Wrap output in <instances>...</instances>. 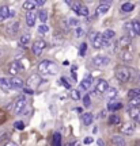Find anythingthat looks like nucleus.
Here are the masks:
<instances>
[{"label": "nucleus", "instance_id": "nucleus-52", "mask_svg": "<svg viewBox=\"0 0 140 146\" xmlns=\"http://www.w3.org/2000/svg\"><path fill=\"white\" fill-rule=\"evenodd\" d=\"M98 145L104 146V145H105V143H104V141H102V139H98Z\"/></svg>", "mask_w": 140, "mask_h": 146}, {"label": "nucleus", "instance_id": "nucleus-40", "mask_svg": "<svg viewBox=\"0 0 140 146\" xmlns=\"http://www.w3.org/2000/svg\"><path fill=\"white\" fill-rule=\"evenodd\" d=\"M38 31L41 33V34H46V33L49 31V27H48L46 25H41V26L38 27Z\"/></svg>", "mask_w": 140, "mask_h": 146}, {"label": "nucleus", "instance_id": "nucleus-26", "mask_svg": "<svg viewBox=\"0 0 140 146\" xmlns=\"http://www.w3.org/2000/svg\"><path fill=\"white\" fill-rule=\"evenodd\" d=\"M37 7V3L36 1H31V0H27V1H23V10L26 11H34V8Z\"/></svg>", "mask_w": 140, "mask_h": 146}, {"label": "nucleus", "instance_id": "nucleus-8", "mask_svg": "<svg viewBox=\"0 0 140 146\" xmlns=\"http://www.w3.org/2000/svg\"><path fill=\"white\" fill-rule=\"evenodd\" d=\"M72 10L75 11L79 16H88V14H90L88 7H86V5H83V4H73Z\"/></svg>", "mask_w": 140, "mask_h": 146}, {"label": "nucleus", "instance_id": "nucleus-21", "mask_svg": "<svg viewBox=\"0 0 140 146\" xmlns=\"http://www.w3.org/2000/svg\"><path fill=\"white\" fill-rule=\"evenodd\" d=\"M112 142L116 146H127V142H125L124 137H121V135H113L112 137Z\"/></svg>", "mask_w": 140, "mask_h": 146}, {"label": "nucleus", "instance_id": "nucleus-45", "mask_svg": "<svg viewBox=\"0 0 140 146\" xmlns=\"http://www.w3.org/2000/svg\"><path fill=\"white\" fill-rule=\"evenodd\" d=\"M86 47H87L86 43H82V45H80V56H84V53H86Z\"/></svg>", "mask_w": 140, "mask_h": 146}, {"label": "nucleus", "instance_id": "nucleus-9", "mask_svg": "<svg viewBox=\"0 0 140 146\" xmlns=\"http://www.w3.org/2000/svg\"><path fill=\"white\" fill-rule=\"evenodd\" d=\"M136 130V126L133 122H128V123H125L122 127H121V133L124 134V135H132Z\"/></svg>", "mask_w": 140, "mask_h": 146}, {"label": "nucleus", "instance_id": "nucleus-47", "mask_svg": "<svg viewBox=\"0 0 140 146\" xmlns=\"http://www.w3.org/2000/svg\"><path fill=\"white\" fill-rule=\"evenodd\" d=\"M93 142H94V139L91 138V137H88V138L84 139V143H86V145H90V143H93Z\"/></svg>", "mask_w": 140, "mask_h": 146}, {"label": "nucleus", "instance_id": "nucleus-25", "mask_svg": "<svg viewBox=\"0 0 140 146\" xmlns=\"http://www.w3.org/2000/svg\"><path fill=\"white\" fill-rule=\"evenodd\" d=\"M133 10H135V4H133V3L127 1V3H122V4H121V11H122V12H132Z\"/></svg>", "mask_w": 140, "mask_h": 146}, {"label": "nucleus", "instance_id": "nucleus-41", "mask_svg": "<svg viewBox=\"0 0 140 146\" xmlns=\"http://www.w3.org/2000/svg\"><path fill=\"white\" fill-rule=\"evenodd\" d=\"M98 34H99V33H97V31H93V33H90V35H88V38H90V41L93 42L94 39H95V38L98 36Z\"/></svg>", "mask_w": 140, "mask_h": 146}, {"label": "nucleus", "instance_id": "nucleus-17", "mask_svg": "<svg viewBox=\"0 0 140 146\" xmlns=\"http://www.w3.org/2000/svg\"><path fill=\"white\" fill-rule=\"evenodd\" d=\"M117 95H118V94H117V89L113 88V87H109V89L105 92V98L112 102L113 99H116V98H117Z\"/></svg>", "mask_w": 140, "mask_h": 146}, {"label": "nucleus", "instance_id": "nucleus-36", "mask_svg": "<svg viewBox=\"0 0 140 146\" xmlns=\"http://www.w3.org/2000/svg\"><path fill=\"white\" fill-rule=\"evenodd\" d=\"M75 35L78 36V38H80V36L84 35V27L83 26H78L76 29H75Z\"/></svg>", "mask_w": 140, "mask_h": 146}, {"label": "nucleus", "instance_id": "nucleus-50", "mask_svg": "<svg viewBox=\"0 0 140 146\" xmlns=\"http://www.w3.org/2000/svg\"><path fill=\"white\" fill-rule=\"evenodd\" d=\"M37 3V5H44L45 4V1H44V0H38V1H36Z\"/></svg>", "mask_w": 140, "mask_h": 146}, {"label": "nucleus", "instance_id": "nucleus-6", "mask_svg": "<svg viewBox=\"0 0 140 146\" xmlns=\"http://www.w3.org/2000/svg\"><path fill=\"white\" fill-rule=\"evenodd\" d=\"M45 46H46V43H45L44 39H37L33 43V53H34V56H41L42 52L45 50Z\"/></svg>", "mask_w": 140, "mask_h": 146}, {"label": "nucleus", "instance_id": "nucleus-11", "mask_svg": "<svg viewBox=\"0 0 140 146\" xmlns=\"http://www.w3.org/2000/svg\"><path fill=\"white\" fill-rule=\"evenodd\" d=\"M91 85H93V77H91V76H86V77L82 80V83H80V89L88 91V89L91 88Z\"/></svg>", "mask_w": 140, "mask_h": 146}, {"label": "nucleus", "instance_id": "nucleus-34", "mask_svg": "<svg viewBox=\"0 0 140 146\" xmlns=\"http://www.w3.org/2000/svg\"><path fill=\"white\" fill-rule=\"evenodd\" d=\"M53 146H61V135L59 133L53 135Z\"/></svg>", "mask_w": 140, "mask_h": 146}, {"label": "nucleus", "instance_id": "nucleus-30", "mask_svg": "<svg viewBox=\"0 0 140 146\" xmlns=\"http://www.w3.org/2000/svg\"><path fill=\"white\" fill-rule=\"evenodd\" d=\"M124 29L128 31V34H129V38L131 36H135L136 34H135V31H133V27H132V22H127L125 23V26H124Z\"/></svg>", "mask_w": 140, "mask_h": 146}, {"label": "nucleus", "instance_id": "nucleus-20", "mask_svg": "<svg viewBox=\"0 0 140 146\" xmlns=\"http://www.w3.org/2000/svg\"><path fill=\"white\" fill-rule=\"evenodd\" d=\"M91 43H93V47H94V49H97V50H98V49H102V47H104V39H102V34H98V36H97V38H95V39H94Z\"/></svg>", "mask_w": 140, "mask_h": 146}, {"label": "nucleus", "instance_id": "nucleus-5", "mask_svg": "<svg viewBox=\"0 0 140 146\" xmlns=\"http://www.w3.org/2000/svg\"><path fill=\"white\" fill-rule=\"evenodd\" d=\"M110 62V58L106 57V56H95L93 58V65L98 66V68H104V66H108Z\"/></svg>", "mask_w": 140, "mask_h": 146}, {"label": "nucleus", "instance_id": "nucleus-23", "mask_svg": "<svg viewBox=\"0 0 140 146\" xmlns=\"http://www.w3.org/2000/svg\"><path fill=\"white\" fill-rule=\"evenodd\" d=\"M21 72V68H19V64H18V61H15V62H12L10 65V73L12 74V77H16V74Z\"/></svg>", "mask_w": 140, "mask_h": 146}, {"label": "nucleus", "instance_id": "nucleus-12", "mask_svg": "<svg viewBox=\"0 0 140 146\" xmlns=\"http://www.w3.org/2000/svg\"><path fill=\"white\" fill-rule=\"evenodd\" d=\"M36 12L34 11H30V12H27L26 15V25L29 27H34V25H36Z\"/></svg>", "mask_w": 140, "mask_h": 146}, {"label": "nucleus", "instance_id": "nucleus-33", "mask_svg": "<svg viewBox=\"0 0 140 146\" xmlns=\"http://www.w3.org/2000/svg\"><path fill=\"white\" fill-rule=\"evenodd\" d=\"M132 27L136 35H140V21H132Z\"/></svg>", "mask_w": 140, "mask_h": 146}, {"label": "nucleus", "instance_id": "nucleus-39", "mask_svg": "<svg viewBox=\"0 0 140 146\" xmlns=\"http://www.w3.org/2000/svg\"><path fill=\"white\" fill-rule=\"evenodd\" d=\"M91 104V99H90V95H84V98H83V106L84 107H88V106Z\"/></svg>", "mask_w": 140, "mask_h": 146}, {"label": "nucleus", "instance_id": "nucleus-51", "mask_svg": "<svg viewBox=\"0 0 140 146\" xmlns=\"http://www.w3.org/2000/svg\"><path fill=\"white\" fill-rule=\"evenodd\" d=\"M15 15V11L14 10H10V16H14Z\"/></svg>", "mask_w": 140, "mask_h": 146}, {"label": "nucleus", "instance_id": "nucleus-38", "mask_svg": "<svg viewBox=\"0 0 140 146\" xmlns=\"http://www.w3.org/2000/svg\"><path fill=\"white\" fill-rule=\"evenodd\" d=\"M14 126H15L16 130H23V129H25V123H23L22 120H16L15 123H14Z\"/></svg>", "mask_w": 140, "mask_h": 146}, {"label": "nucleus", "instance_id": "nucleus-32", "mask_svg": "<svg viewBox=\"0 0 140 146\" xmlns=\"http://www.w3.org/2000/svg\"><path fill=\"white\" fill-rule=\"evenodd\" d=\"M38 19L41 21L42 25H45V22L48 21V14H46V11L45 10H41L40 12H38Z\"/></svg>", "mask_w": 140, "mask_h": 146}, {"label": "nucleus", "instance_id": "nucleus-48", "mask_svg": "<svg viewBox=\"0 0 140 146\" xmlns=\"http://www.w3.org/2000/svg\"><path fill=\"white\" fill-rule=\"evenodd\" d=\"M3 146H18V145H16L15 142H12V141H8V142H5V143H4V145H3Z\"/></svg>", "mask_w": 140, "mask_h": 146}, {"label": "nucleus", "instance_id": "nucleus-42", "mask_svg": "<svg viewBox=\"0 0 140 146\" xmlns=\"http://www.w3.org/2000/svg\"><path fill=\"white\" fill-rule=\"evenodd\" d=\"M18 27H19V23H18V22H15V23L11 26V29H12V30H11V31H12V34H15V33L18 31Z\"/></svg>", "mask_w": 140, "mask_h": 146}, {"label": "nucleus", "instance_id": "nucleus-24", "mask_svg": "<svg viewBox=\"0 0 140 146\" xmlns=\"http://www.w3.org/2000/svg\"><path fill=\"white\" fill-rule=\"evenodd\" d=\"M114 35H116V33L113 30H106V31L102 33V39H104V42H109L113 39Z\"/></svg>", "mask_w": 140, "mask_h": 146}, {"label": "nucleus", "instance_id": "nucleus-1", "mask_svg": "<svg viewBox=\"0 0 140 146\" xmlns=\"http://www.w3.org/2000/svg\"><path fill=\"white\" fill-rule=\"evenodd\" d=\"M38 70L41 74H44L45 77H50V76H55L57 72H59V66H57L55 62L49 61V60H44L40 62L38 65Z\"/></svg>", "mask_w": 140, "mask_h": 146}, {"label": "nucleus", "instance_id": "nucleus-19", "mask_svg": "<svg viewBox=\"0 0 140 146\" xmlns=\"http://www.w3.org/2000/svg\"><path fill=\"white\" fill-rule=\"evenodd\" d=\"M7 18H10V7L8 5H1L0 7V19L4 21Z\"/></svg>", "mask_w": 140, "mask_h": 146}, {"label": "nucleus", "instance_id": "nucleus-4", "mask_svg": "<svg viewBox=\"0 0 140 146\" xmlns=\"http://www.w3.org/2000/svg\"><path fill=\"white\" fill-rule=\"evenodd\" d=\"M108 89H109V84H108V81L104 80V78H99L98 81H97V84H95L94 92H95V95H99V94H105Z\"/></svg>", "mask_w": 140, "mask_h": 146}, {"label": "nucleus", "instance_id": "nucleus-15", "mask_svg": "<svg viewBox=\"0 0 140 146\" xmlns=\"http://www.w3.org/2000/svg\"><path fill=\"white\" fill-rule=\"evenodd\" d=\"M117 42H118V47L127 49V47L131 45V38H129V35H124V36H121Z\"/></svg>", "mask_w": 140, "mask_h": 146}, {"label": "nucleus", "instance_id": "nucleus-18", "mask_svg": "<svg viewBox=\"0 0 140 146\" xmlns=\"http://www.w3.org/2000/svg\"><path fill=\"white\" fill-rule=\"evenodd\" d=\"M93 120H94V115L91 112H86V114L82 115V122H83L84 126H90L93 123Z\"/></svg>", "mask_w": 140, "mask_h": 146}, {"label": "nucleus", "instance_id": "nucleus-27", "mask_svg": "<svg viewBox=\"0 0 140 146\" xmlns=\"http://www.w3.org/2000/svg\"><path fill=\"white\" fill-rule=\"evenodd\" d=\"M121 123V118H120L118 115H110L109 116V125L110 126H117Z\"/></svg>", "mask_w": 140, "mask_h": 146}, {"label": "nucleus", "instance_id": "nucleus-49", "mask_svg": "<svg viewBox=\"0 0 140 146\" xmlns=\"http://www.w3.org/2000/svg\"><path fill=\"white\" fill-rule=\"evenodd\" d=\"M68 146H80V143H79L78 141H73V142H71Z\"/></svg>", "mask_w": 140, "mask_h": 146}, {"label": "nucleus", "instance_id": "nucleus-37", "mask_svg": "<svg viewBox=\"0 0 140 146\" xmlns=\"http://www.w3.org/2000/svg\"><path fill=\"white\" fill-rule=\"evenodd\" d=\"M71 99L72 100H79L80 99V92H79L78 89H72V91H71Z\"/></svg>", "mask_w": 140, "mask_h": 146}, {"label": "nucleus", "instance_id": "nucleus-13", "mask_svg": "<svg viewBox=\"0 0 140 146\" xmlns=\"http://www.w3.org/2000/svg\"><path fill=\"white\" fill-rule=\"evenodd\" d=\"M128 114L135 122H140V107H137V108H128Z\"/></svg>", "mask_w": 140, "mask_h": 146}, {"label": "nucleus", "instance_id": "nucleus-3", "mask_svg": "<svg viewBox=\"0 0 140 146\" xmlns=\"http://www.w3.org/2000/svg\"><path fill=\"white\" fill-rule=\"evenodd\" d=\"M41 83H42V78H41L40 74H31L26 81L27 87H29L30 89H37L40 85H41Z\"/></svg>", "mask_w": 140, "mask_h": 146}, {"label": "nucleus", "instance_id": "nucleus-22", "mask_svg": "<svg viewBox=\"0 0 140 146\" xmlns=\"http://www.w3.org/2000/svg\"><path fill=\"white\" fill-rule=\"evenodd\" d=\"M122 108V103L121 102H109V104H108V110L109 111H118V110Z\"/></svg>", "mask_w": 140, "mask_h": 146}, {"label": "nucleus", "instance_id": "nucleus-43", "mask_svg": "<svg viewBox=\"0 0 140 146\" xmlns=\"http://www.w3.org/2000/svg\"><path fill=\"white\" fill-rule=\"evenodd\" d=\"M68 23H69L71 26H76V27H78V25H79V22L76 21V19H72V18H71V19H68Z\"/></svg>", "mask_w": 140, "mask_h": 146}, {"label": "nucleus", "instance_id": "nucleus-46", "mask_svg": "<svg viewBox=\"0 0 140 146\" xmlns=\"http://www.w3.org/2000/svg\"><path fill=\"white\" fill-rule=\"evenodd\" d=\"M23 94H27V95H33L34 94V91L30 88H23Z\"/></svg>", "mask_w": 140, "mask_h": 146}, {"label": "nucleus", "instance_id": "nucleus-7", "mask_svg": "<svg viewBox=\"0 0 140 146\" xmlns=\"http://www.w3.org/2000/svg\"><path fill=\"white\" fill-rule=\"evenodd\" d=\"M25 107H26V99L21 96V98H18L15 100V103H14V114H21L25 111Z\"/></svg>", "mask_w": 140, "mask_h": 146}, {"label": "nucleus", "instance_id": "nucleus-10", "mask_svg": "<svg viewBox=\"0 0 140 146\" xmlns=\"http://www.w3.org/2000/svg\"><path fill=\"white\" fill-rule=\"evenodd\" d=\"M110 5H112V3H109V1H106V3H101V4L97 7V10H95V16L105 15V14L110 10Z\"/></svg>", "mask_w": 140, "mask_h": 146}, {"label": "nucleus", "instance_id": "nucleus-29", "mask_svg": "<svg viewBox=\"0 0 140 146\" xmlns=\"http://www.w3.org/2000/svg\"><path fill=\"white\" fill-rule=\"evenodd\" d=\"M121 57H122V60H124L125 62H131V61H132V53H131L129 50H122Z\"/></svg>", "mask_w": 140, "mask_h": 146}, {"label": "nucleus", "instance_id": "nucleus-44", "mask_svg": "<svg viewBox=\"0 0 140 146\" xmlns=\"http://www.w3.org/2000/svg\"><path fill=\"white\" fill-rule=\"evenodd\" d=\"M61 83H63V85H64V87H65V88H67V89H69V88H71V84L68 83V81H67V80H65V78H64V77L61 78Z\"/></svg>", "mask_w": 140, "mask_h": 146}, {"label": "nucleus", "instance_id": "nucleus-35", "mask_svg": "<svg viewBox=\"0 0 140 146\" xmlns=\"http://www.w3.org/2000/svg\"><path fill=\"white\" fill-rule=\"evenodd\" d=\"M29 42H30V34H23V35L21 36V45L26 46Z\"/></svg>", "mask_w": 140, "mask_h": 146}, {"label": "nucleus", "instance_id": "nucleus-14", "mask_svg": "<svg viewBox=\"0 0 140 146\" xmlns=\"http://www.w3.org/2000/svg\"><path fill=\"white\" fill-rule=\"evenodd\" d=\"M10 83H11V87L15 89H23L25 87H23V81H22L21 78L18 77H11L10 78Z\"/></svg>", "mask_w": 140, "mask_h": 146}, {"label": "nucleus", "instance_id": "nucleus-31", "mask_svg": "<svg viewBox=\"0 0 140 146\" xmlns=\"http://www.w3.org/2000/svg\"><path fill=\"white\" fill-rule=\"evenodd\" d=\"M137 107H140V98L131 99V100H129V106H128V108H137Z\"/></svg>", "mask_w": 140, "mask_h": 146}, {"label": "nucleus", "instance_id": "nucleus-2", "mask_svg": "<svg viewBox=\"0 0 140 146\" xmlns=\"http://www.w3.org/2000/svg\"><path fill=\"white\" fill-rule=\"evenodd\" d=\"M132 69H129L125 65H121V66H117L116 68V78L121 81V83H128L132 77Z\"/></svg>", "mask_w": 140, "mask_h": 146}, {"label": "nucleus", "instance_id": "nucleus-16", "mask_svg": "<svg viewBox=\"0 0 140 146\" xmlns=\"http://www.w3.org/2000/svg\"><path fill=\"white\" fill-rule=\"evenodd\" d=\"M0 88L3 89V91H11V89H12V87H11L10 78L0 77Z\"/></svg>", "mask_w": 140, "mask_h": 146}, {"label": "nucleus", "instance_id": "nucleus-53", "mask_svg": "<svg viewBox=\"0 0 140 146\" xmlns=\"http://www.w3.org/2000/svg\"><path fill=\"white\" fill-rule=\"evenodd\" d=\"M136 146H140V143H137V145H136Z\"/></svg>", "mask_w": 140, "mask_h": 146}, {"label": "nucleus", "instance_id": "nucleus-28", "mask_svg": "<svg viewBox=\"0 0 140 146\" xmlns=\"http://www.w3.org/2000/svg\"><path fill=\"white\" fill-rule=\"evenodd\" d=\"M128 98H129V100L135 99V98H140V88L129 89V92H128Z\"/></svg>", "mask_w": 140, "mask_h": 146}]
</instances>
